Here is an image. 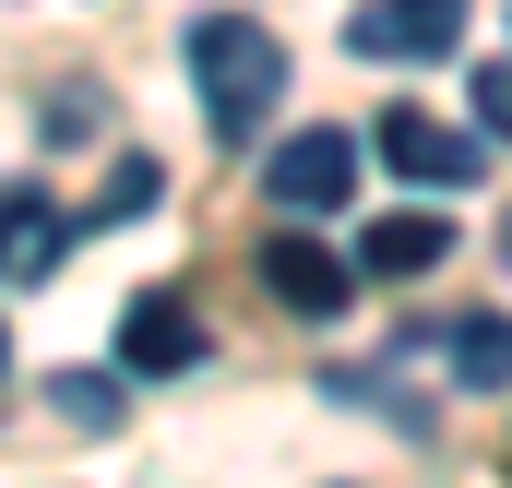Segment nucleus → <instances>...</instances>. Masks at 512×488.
I'll return each instance as SVG.
<instances>
[{"label": "nucleus", "mask_w": 512, "mask_h": 488, "mask_svg": "<svg viewBox=\"0 0 512 488\" xmlns=\"http://www.w3.org/2000/svg\"><path fill=\"white\" fill-rule=\"evenodd\" d=\"M191 84H203V120L227 143H251L274 120V96H286V36L251 24V12H203L191 24Z\"/></svg>", "instance_id": "1"}, {"label": "nucleus", "mask_w": 512, "mask_h": 488, "mask_svg": "<svg viewBox=\"0 0 512 488\" xmlns=\"http://www.w3.org/2000/svg\"><path fill=\"white\" fill-rule=\"evenodd\" d=\"M262 191H274L286 215H334V203L358 191V131H286V143L262 155Z\"/></svg>", "instance_id": "2"}, {"label": "nucleus", "mask_w": 512, "mask_h": 488, "mask_svg": "<svg viewBox=\"0 0 512 488\" xmlns=\"http://www.w3.org/2000/svg\"><path fill=\"white\" fill-rule=\"evenodd\" d=\"M370 155L405 167V179H429V191H453V179H477V167H489V143H477V131L429 120V108H382V120H370Z\"/></svg>", "instance_id": "3"}, {"label": "nucleus", "mask_w": 512, "mask_h": 488, "mask_svg": "<svg viewBox=\"0 0 512 488\" xmlns=\"http://www.w3.org/2000/svg\"><path fill=\"white\" fill-rule=\"evenodd\" d=\"M120 369H131V381H179V369H203V322H191L179 286H143V298L120 310Z\"/></svg>", "instance_id": "4"}, {"label": "nucleus", "mask_w": 512, "mask_h": 488, "mask_svg": "<svg viewBox=\"0 0 512 488\" xmlns=\"http://www.w3.org/2000/svg\"><path fill=\"white\" fill-rule=\"evenodd\" d=\"M262 286H274V298H286L298 322H334V310L358 298V274H346L334 250L310 239V227H274V239H262Z\"/></svg>", "instance_id": "5"}, {"label": "nucleus", "mask_w": 512, "mask_h": 488, "mask_svg": "<svg viewBox=\"0 0 512 488\" xmlns=\"http://www.w3.org/2000/svg\"><path fill=\"white\" fill-rule=\"evenodd\" d=\"M346 48L358 60H441V48H465V0H370L346 24Z\"/></svg>", "instance_id": "6"}, {"label": "nucleus", "mask_w": 512, "mask_h": 488, "mask_svg": "<svg viewBox=\"0 0 512 488\" xmlns=\"http://www.w3.org/2000/svg\"><path fill=\"white\" fill-rule=\"evenodd\" d=\"M72 239H84V227H72V215H60L36 179H12V191H0V286L60 274V250H72Z\"/></svg>", "instance_id": "7"}, {"label": "nucleus", "mask_w": 512, "mask_h": 488, "mask_svg": "<svg viewBox=\"0 0 512 488\" xmlns=\"http://www.w3.org/2000/svg\"><path fill=\"white\" fill-rule=\"evenodd\" d=\"M441 250H453V227H441L429 203H405V215H370V239H358V262H370V274H429Z\"/></svg>", "instance_id": "8"}, {"label": "nucleus", "mask_w": 512, "mask_h": 488, "mask_svg": "<svg viewBox=\"0 0 512 488\" xmlns=\"http://www.w3.org/2000/svg\"><path fill=\"white\" fill-rule=\"evenodd\" d=\"M441 358H453V381H465V393H501V369H512V346H501V310H465V322L441 334Z\"/></svg>", "instance_id": "9"}, {"label": "nucleus", "mask_w": 512, "mask_h": 488, "mask_svg": "<svg viewBox=\"0 0 512 488\" xmlns=\"http://www.w3.org/2000/svg\"><path fill=\"white\" fill-rule=\"evenodd\" d=\"M48 417H72V429H120V369H60V381H48Z\"/></svg>", "instance_id": "10"}, {"label": "nucleus", "mask_w": 512, "mask_h": 488, "mask_svg": "<svg viewBox=\"0 0 512 488\" xmlns=\"http://www.w3.org/2000/svg\"><path fill=\"white\" fill-rule=\"evenodd\" d=\"M501 108H512V72H501V60H477V131H501Z\"/></svg>", "instance_id": "11"}, {"label": "nucleus", "mask_w": 512, "mask_h": 488, "mask_svg": "<svg viewBox=\"0 0 512 488\" xmlns=\"http://www.w3.org/2000/svg\"><path fill=\"white\" fill-rule=\"evenodd\" d=\"M0 381H12V334H0Z\"/></svg>", "instance_id": "12"}]
</instances>
